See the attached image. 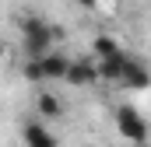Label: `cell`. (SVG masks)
Returning a JSON list of instances; mask_svg holds the SVG:
<instances>
[{"label":"cell","instance_id":"6da1fadb","mask_svg":"<svg viewBox=\"0 0 151 147\" xmlns=\"http://www.w3.org/2000/svg\"><path fill=\"white\" fill-rule=\"evenodd\" d=\"M21 32H25V56L28 60H42L46 53H53V42H56V28H49L46 25V18H39V14H28L25 21H21Z\"/></svg>","mask_w":151,"mask_h":147},{"label":"cell","instance_id":"7a4b0ae2","mask_svg":"<svg viewBox=\"0 0 151 147\" xmlns=\"http://www.w3.org/2000/svg\"><path fill=\"white\" fill-rule=\"evenodd\" d=\"M116 123H119V133H123L127 140L144 144V137H148V123H144V116L134 109V105H119V112H116Z\"/></svg>","mask_w":151,"mask_h":147},{"label":"cell","instance_id":"3957f363","mask_svg":"<svg viewBox=\"0 0 151 147\" xmlns=\"http://www.w3.org/2000/svg\"><path fill=\"white\" fill-rule=\"evenodd\" d=\"M127 63H130V53H116V56H106V60H99L95 63V74H99V81H123V70H127Z\"/></svg>","mask_w":151,"mask_h":147},{"label":"cell","instance_id":"277c9868","mask_svg":"<svg viewBox=\"0 0 151 147\" xmlns=\"http://www.w3.org/2000/svg\"><path fill=\"white\" fill-rule=\"evenodd\" d=\"M63 81H67V84H74V88H88V84H95V81H99L95 63H88V60H74V63H67Z\"/></svg>","mask_w":151,"mask_h":147},{"label":"cell","instance_id":"5b68a950","mask_svg":"<svg viewBox=\"0 0 151 147\" xmlns=\"http://www.w3.org/2000/svg\"><path fill=\"white\" fill-rule=\"evenodd\" d=\"M67 56H60V53H46L42 60H39V70H42V81H63V74H67Z\"/></svg>","mask_w":151,"mask_h":147},{"label":"cell","instance_id":"8992f818","mask_svg":"<svg viewBox=\"0 0 151 147\" xmlns=\"http://www.w3.org/2000/svg\"><path fill=\"white\" fill-rule=\"evenodd\" d=\"M21 133H25V144H28V147H60V144H56V137H53L39 119H35V123H25Z\"/></svg>","mask_w":151,"mask_h":147},{"label":"cell","instance_id":"52a82bcc","mask_svg":"<svg viewBox=\"0 0 151 147\" xmlns=\"http://www.w3.org/2000/svg\"><path fill=\"white\" fill-rule=\"evenodd\" d=\"M35 112H39V119H60V116H63V102H60L53 91H42L35 98Z\"/></svg>","mask_w":151,"mask_h":147},{"label":"cell","instance_id":"ba28073f","mask_svg":"<svg viewBox=\"0 0 151 147\" xmlns=\"http://www.w3.org/2000/svg\"><path fill=\"white\" fill-rule=\"evenodd\" d=\"M119 84H130V88L144 91V88H148V70H144V63L130 56V63H127V70H123V81H119Z\"/></svg>","mask_w":151,"mask_h":147},{"label":"cell","instance_id":"9c48e42d","mask_svg":"<svg viewBox=\"0 0 151 147\" xmlns=\"http://www.w3.org/2000/svg\"><path fill=\"white\" fill-rule=\"evenodd\" d=\"M91 49H95V56H99V60H106V56H116L123 46H119L113 35H95V39H91Z\"/></svg>","mask_w":151,"mask_h":147},{"label":"cell","instance_id":"30bf717a","mask_svg":"<svg viewBox=\"0 0 151 147\" xmlns=\"http://www.w3.org/2000/svg\"><path fill=\"white\" fill-rule=\"evenodd\" d=\"M25 77H28V81H42V70H39V60H28V63H25Z\"/></svg>","mask_w":151,"mask_h":147},{"label":"cell","instance_id":"8fae6325","mask_svg":"<svg viewBox=\"0 0 151 147\" xmlns=\"http://www.w3.org/2000/svg\"><path fill=\"white\" fill-rule=\"evenodd\" d=\"M77 4H81V7H95L99 0H77Z\"/></svg>","mask_w":151,"mask_h":147},{"label":"cell","instance_id":"7c38bea8","mask_svg":"<svg viewBox=\"0 0 151 147\" xmlns=\"http://www.w3.org/2000/svg\"><path fill=\"white\" fill-rule=\"evenodd\" d=\"M0 60H4V42H0Z\"/></svg>","mask_w":151,"mask_h":147}]
</instances>
